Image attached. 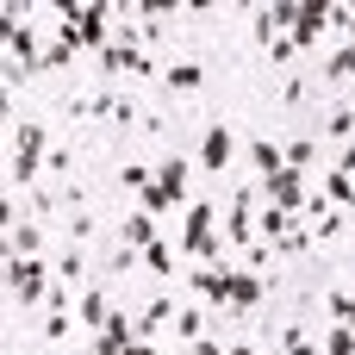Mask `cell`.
<instances>
[{
  "instance_id": "cell-1",
  "label": "cell",
  "mask_w": 355,
  "mask_h": 355,
  "mask_svg": "<svg viewBox=\"0 0 355 355\" xmlns=\"http://www.w3.org/2000/svg\"><path fill=\"white\" fill-rule=\"evenodd\" d=\"M181 256H187V262H218V256H225L218 212H212L206 200H187V218H181Z\"/></svg>"
},
{
  "instance_id": "cell-2",
  "label": "cell",
  "mask_w": 355,
  "mask_h": 355,
  "mask_svg": "<svg viewBox=\"0 0 355 355\" xmlns=\"http://www.w3.org/2000/svg\"><path fill=\"white\" fill-rule=\"evenodd\" d=\"M6 150H12V181H19V187H31V181H37V168H44V156H50V131H44L37 119H25V125H12V131H6Z\"/></svg>"
},
{
  "instance_id": "cell-3",
  "label": "cell",
  "mask_w": 355,
  "mask_h": 355,
  "mask_svg": "<svg viewBox=\"0 0 355 355\" xmlns=\"http://www.w3.org/2000/svg\"><path fill=\"white\" fill-rule=\"evenodd\" d=\"M56 37H62L69 50H94V56H100V50L112 44V6H106V0H87L75 25H56Z\"/></svg>"
},
{
  "instance_id": "cell-4",
  "label": "cell",
  "mask_w": 355,
  "mask_h": 355,
  "mask_svg": "<svg viewBox=\"0 0 355 355\" xmlns=\"http://www.w3.org/2000/svg\"><path fill=\"white\" fill-rule=\"evenodd\" d=\"M0 275H6V293H12L19 306H44V293H50V281H56V268H44V256H12Z\"/></svg>"
},
{
  "instance_id": "cell-5",
  "label": "cell",
  "mask_w": 355,
  "mask_h": 355,
  "mask_svg": "<svg viewBox=\"0 0 355 355\" xmlns=\"http://www.w3.org/2000/svg\"><path fill=\"white\" fill-rule=\"evenodd\" d=\"M256 193H262L268 206H281V212H300V206H306V175H300V168H275V175L256 181Z\"/></svg>"
},
{
  "instance_id": "cell-6",
  "label": "cell",
  "mask_w": 355,
  "mask_h": 355,
  "mask_svg": "<svg viewBox=\"0 0 355 355\" xmlns=\"http://www.w3.org/2000/svg\"><path fill=\"white\" fill-rule=\"evenodd\" d=\"M225 243H256V187H237L231 193V212H225V231H218Z\"/></svg>"
},
{
  "instance_id": "cell-7",
  "label": "cell",
  "mask_w": 355,
  "mask_h": 355,
  "mask_svg": "<svg viewBox=\"0 0 355 355\" xmlns=\"http://www.w3.org/2000/svg\"><path fill=\"white\" fill-rule=\"evenodd\" d=\"M187 287H193V300H200V306H225V287H231V268H225V262H193Z\"/></svg>"
},
{
  "instance_id": "cell-8",
  "label": "cell",
  "mask_w": 355,
  "mask_h": 355,
  "mask_svg": "<svg viewBox=\"0 0 355 355\" xmlns=\"http://www.w3.org/2000/svg\"><path fill=\"white\" fill-rule=\"evenodd\" d=\"M262 293H268V281H262L256 268H231V287H225V312H256V306H262Z\"/></svg>"
},
{
  "instance_id": "cell-9",
  "label": "cell",
  "mask_w": 355,
  "mask_h": 355,
  "mask_svg": "<svg viewBox=\"0 0 355 355\" xmlns=\"http://www.w3.org/2000/svg\"><path fill=\"white\" fill-rule=\"evenodd\" d=\"M231 156H237L231 125H212V131L200 137V168H206V175H225V168H231Z\"/></svg>"
},
{
  "instance_id": "cell-10",
  "label": "cell",
  "mask_w": 355,
  "mask_h": 355,
  "mask_svg": "<svg viewBox=\"0 0 355 355\" xmlns=\"http://www.w3.org/2000/svg\"><path fill=\"white\" fill-rule=\"evenodd\" d=\"M187 181H193V162H187V156H168V162L156 168V193H162L168 206H187Z\"/></svg>"
},
{
  "instance_id": "cell-11",
  "label": "cell",
  "mask_w": 355,
  "mask_h": 355,
  "mask_svg": "<svg viewBox=\"0 0 355 355\" xmlns=\"http://www.w3.org/2000/svg\"><path fill=\"white\" fill-rule=\"evenodd\" d=\"M131 337H137V318L106 312V324H100V337H94V355H125V349H131Z\"/></svg>"
},
{
  "instance_id": "cell-12",
  "label": "cell",
  "mask_w": 355,
  "mask_h": 355,
  "mask_svg": "<svg viewBox=\"0 0 355 355\" xmlns=\"http://www.w3.org/2000/svg\"><path fill=\"white\" fill-rule=\"evenodd\" d=\"M312 243H318V237H312V225H306L300 212H293V218H287V225H281V231L268 237V250H275V256H306Z\"/></svg>"
},
{
  "instance_id": "cell-13",
  "label": "cell",
  "mask_w": 355,
  "mask_h": 355,
  "mask_svg": "<svg viewBox=\"0 0 355 355\" xmlns=\"http://www.w3.org/2000/svg\"><path fill=\"white\" fill-rule=\"evenodd\" d=\"M156 237H162V231H156V218H150L144 206H137V212H131V218L119 225V243H131V250H150Z\"/></svg>"
},
{
  "instance_id": "cell-14",
  "label": "cell",
  "mask_w": 355,
  "mask_h": 355,
  "mask_svg": "<svg viewBox=\"0 0 355 355\" xmlns=\"http://www.w3.org/2000/svg\"><path fill=\"white\" fill-rule=\"evenodd\" d=\"M112 94H119V87H94V94H75V100H69V112H75V119H106V112H112Z\"/></svg>"
},
{
  "instance_id": "cell-15",
  "label": "cell",
  "mask_w": 355,
  "mask_h": 355,
  "mask_svg": "<svg viewBox=\"0 0 355 355\" xmlns=\"http://www.w3.org/2000/svg\"><path fill=\"white\" fill-rule=\"evenodd\" d=\"M250 162H256V181H262V175H275V168H287V156H281V144H275V137H250Z\"/></svg>"
},
{
  "instance_id": "cell-16",
  "label": "cell",
  "mask_w": 355,
  "mask_h": 355,
  "mask_svg": "<svg viewBox=\"0 0 355 355\" xmlns=\"http://www.w3.org/2000/svg\"><path fill=\"white\" fill-rule=\"evenodd\" d=\"M168 318H175V300H168V293H156V300H150V306L137 312V337H156V331H162Z\"/></svg>"
},
{
  "instance_id": "cell-17",
  "label": "cell",
  "mask_w": 355,
  "mask_h": 355,
  "mask_svg": "<svg viewBox=\"0 0 355 355\" xmlns=\"http://www.w3.org/2000/svg\"><path fill=\"white\" fill-rule=\"evenodd\" d=\"M318 81H355V37H343V44L331 50V62H324Z\"/></svg>"
},
{
  "instance_id": "cell-18",
  "label": "cell",
  "mask_w": 355,
  "mask_h": 355,
  "mask_svg": "<svg viewBox=\"0 0 355 355\" xmlns=\"http://www.w3.org/2000/svg\"><path fill=\"white\" fill-rule=\"evenodd\" d=\"M162 81H168V94H200L206 69H200V62H168V75H162Z\"/></svg>"
},
{
  "instance_id": "cell-19",
  "label": "cell",
  "mask_w": 355,
  "mask_h": 355,
  "mask_svg": "<svg viewBox=\"0 0 355 355\" xmlns=\"http://www.w3.org/2000/svg\"><path fill=\"white\" fill-rule=\"evenodd\" d=\"M318 150H324L318 137H287V144H281V156H287V168H300V175H306V168L318 162Z\"/></svg>"
},
{
  "instance_id": "cell-20",
  "label": "cell",
  "mask_w": 355,
  "mask_h": 355,
  "mask_svg": "<svg viewBox=\"0 0 355 355\" xmlns=\"http://www.w3.org/2000/svg\"><path fill=\"white\" fill-rule=\"evenodd\" d=\"M6 237H12V256H37V250H44V225H37V218H19Z\"/></svg>"
},
{
  "instance_id": "cell-21",
  "label": "cell",
  "mask_w": 355,
  "mask_h": 355,
  "mask_svg": "<svg viewBox=\"0 0 355 355\" xmlns=\"http://www.w3.org/2000/svg\"><path fill=\"white\" fill-rule=\"evenodd\" d=\"M56 206H62V193H50V187H37V181L25 187V218H37V225H44V218H50Z\"/></svg>"
},
{
  "instance_id": "cell-22",
  "label": "cell",
  "mask_w": 355,
  "mask_h": 355,
  "mask_svg": "<svg viewBox=\"0 0 355 355\" xmlns=\"http://www.w3.org/2000/svg\"><path fill=\"white\" fill-rule=\"evenodd\" d=\"M355 137V106H331V119H324V144H349Z\"/></svg>"
},
{
  "instance_id": "cell-23",
  "label": "cell",
  "mask_w": 355,
  "mask_h": 355,
  "mask_svg": "<svg viewBox=\"0 0 355 355\" xmlns=\"http://www.w3.org/2000/svg\"><path fill=\"white\" fill-rule=\"evenodd\" d=\"M144 268H150V275H156V281H175V250H168V243H162V237H156V243H150V250H144Z\"/></svg>"
},
{
  "instance_id": "cell-24",
  "label": "cell",
  "mask_w": 355,
  "mask_h": 355,
  "mask_svg": "<svg viewBox=\"0 0 355 355\" xmlns=\"http://www.w3.org/2000/svg\"><path fill=\"white\" fill-rule=\"evenodd\" d=\"M106 312H112V306H106V293H100V287H87V293H81V331H100V324H106Z\"/></svg>"
},
{
  "instance_id": "cell-25",
  "label": "cell",
  "mask_w": 355,
  "mask_h": 355,
  "mask_svg": "<svg viewBox=\"0 0 355 355\" xmlns=\"http://www.w3.org/2000/svg\"><path fill=\"white\" fill-rule=\"evenodd\" d=\"M168 324H175V331H181L187 343H200V337H206V306H181V312L168 318Z\"/></svg>"
},
{
  "instance_id": "cell-26",
  "label": "cell",
  "mask_w": 355,
  "mask_h": 355,
  "mask_svg": "<svg viewBox=\"0 0 355 355\" xmlns=\"http://www.w3.org/2000/svg\"><path fill=\"white\" fill-rule=\"evenodd\" d=\"M318 193H324V200H331V206H355V175H337V168H331V175H324V187H318Z\"/></svg>"
},
{
  "instance_id": "cell-27",
  "label": "cell",
  "mask_w": 355,
  "mask_h": 355,
  "mask_svg": "<svg viewBox=\"0 0 355 355\" xmlns=\"http://www.w3.org/2000/svg\"><path fill=\"white\" fill-rule=\"evenodd\" d=\"M69 56H75V50H69L62 37H50V44L37 50V75H56V69H69Z\"/></svg>"
},
{
  "instance_id": "cell-28",
  "label": "cell",
  "mask_w": 355,
  "mask_h": 355,
  "mask_svg": "<svg viewBox=\"0 0 355 355\" xmlns=\"http://www.w3.org/2000/svg\"><path fill=\"white\" fill-rule=\"evenodd\" d=\"M81 250H87V243H69V250L56 256V281H69V287L81 281V268H87V256H81Z\"/></svg>"
},
{
  "instance_id": "cell-29",
  "label": "cell",
  "mask_w": 355,
  "mask_h": 355,
  "mask_svg": "<svg viewBox=\"0 0 355 355\" xmlns=\"http://www.w3.org/2000/svg\"><path fill=\"white\" fill-rule=\"evenodd\" d=\"M324 312H331V324H349L355 331V293H337V287H331V293H324Z\"/></svg>"
},
{
  "instance_id": "cell-30",
  "label": "cell",
  "mask_w": 355,
  "mask_h": 355,
  "mask_svg": "<svg viewBox=\"0 0 355 355\" xmlns=\"http://www.w3.org/2000/svg\"><path fill=\"white\" fill-rule=\"evenodd\" d=\"M318 355H355V331H349V324H331L324 343H318Z\"/></svg>"
},
{
  "instance_id": "cell-31",
  "label": "cell",
  "mask_w": 355,
  "mask_h": 355,
  "mask_svg": "<svg viewBox=\"0 0 355 355\" xmlns=\"http://www.w3.org/2000/svg\"><path fill=\"white\" fill-rule=\"evenodd\" d=\"M106 119H112V125H125V131H131V125H144V112H137V100H131V94H112V112H106Z\"/></svg>"
},
{
  "instance_id": "cell-32",
  "label": "cell",
  "mask_w": 355,
  "mask_h": 355,
  "mask_svg": "<svg viewBox=\"0 0 355 355\" xmlns=\"http://www.w3.org/2000/svg\"><path fill=\"white\" fill-rule=\"evenodd\" d=\"M300 12H306V0H268V19H275L281 31H293V25H300Z\"/></svg>"
},
{
  "instance_id": "cell-33",
  "label": "cell",
  "mask_w": 355,
  "mask_h": 355,
  "mask_svg": "<svg viewBox=\"0 0 355 355\" xmlns=\"http://www.w3.org/2000/svg\"><path fill=\"white\" fill-rule=\"evenodd\" d=\"M175 6H181V0H137L131 12H137V25H162V19H168Z\"/></svg>"
},
{
  "instance_id": "cell-34",
  "label": "cell",
  "mask_w": 355,
  "mask_h": 355,
  "mask_svg": "<svg viewBox=\"0 0 355 355\" xmlns=\"http://www.w3.org/2000/svg\"><path fill=\"white\" fill-rule=\"evenodd\" d=\"M119 181H125V193H144V187L156 181V168H144V162H125V168H119Z\"/></svg>"
},
{
  "instance_id": "cell-35",
  "label": "cell",
  "mask_w": 355,
  "mask_h": 355,
  "mask_svg": "<svg viewBox=\"0 0 355 355\" xmlns=\"http://www.w3.org/2000/svg\"><path fill=\"white\" fill-rule=\"evenodd\" d=\"M137 262H144V250H131V243H119V250H112V262H106V275H131Z\"/></svg>"
},
{
  "instance_id": "cell-36",
  "label": "cell",
  "mask_w": 355,
  "mask_h": 355,
  "mask_svg": "<svg viewBox=\"0 0 355 355\" xmlns=\"http://www.w3.org/2000/svg\"><path fill=\"white\" fill-rule=\"evenodd\" d=\"M87 237H94V212L75 206V218H69V243H87Z\"/></svg>"
},
{
  "instance_id": "cell-37",
  "label": "cell",
  "mask_w": 355,
  "mask_h": 355,
  "mask_svg": "<svg viewBox=\"0 0 355 355\" xmlns=\"http://www.w3.org/2000/svg\"><path fill=\"white\" fill-rule=\"evenodd\" d=\"M69 331H75L69 312H50V318H44V343H69Z\"/></svg>"
},
{
  "instance_id": "cell-38",
  "label": "cell",
  "mask_w": 355,
  "mask_h": 355,
  "mask_svg": "<svg viewBox=\"0 0 355 355\" xmlns=\"http://www.w3.org/2000/svg\"><path fill=\"white\" fill-rule=\"evenodd\" d=\"M331 150H337V175H355V137L349 144H331Z\"/></svg>"
},
{
  "instance_id": "cell-39",
  "label": "cell",
  "mask_w": 355,
  "mask_h": 355,
  "mask_svg": "<svg viewBox=\"0 0 355 355\" xmlns=\"http://www.w3.org/2000/svg\"><path fill=\"white\" fill-rule=\"evenodd\" d=\"M268 56H275V69H281V62H293L300 50H293V37H275V44H268Z\"/></svg>"
},
{
  "instance_id": "cell-40",
  "label": "cell",
  "mask_w": 355,
  "mask_h": 355,
  "mask_svg": "<svg viewBox=\"0 0 355 355\" xmlns=\"http://www.w3.org/2000/svg\"><path fill=\"white\" fill-rule=\"evenodd\" d=\"M225 355H256V343H250V337H231V343H225Z\"/></svg>"
},
{
  "instance_id": "cell-41",
  "label": "cell",
  "mask_w": 355,
  "mask_h": 355,
  "mask_svg": "<svg viewBox=\"0 0 355 355\" xmlns=\"http://www.w3.org/2000/svg\"><path fill=\"white\" fill-rule=\"evenodd\" d=\"M19 225V212H12V200H0V231H12Z\"/></svg>"
},
{
  "instance_id": "cell-42",
  "label": "cell",
  "mask_w": 355,
  "mask_h": 355,
  "mask_svg": "<svg viewBox=\"0 0 355 355\" xmlns=\"http://www.w3.org/2000/svg\"><path fill=\"white\" fill-rule=\"evenodd\" d=\"M193 355H225V343H212V337H200V343H193Z\"/></svg>"
},
{
  "instance_id": "cell-43",
  "label": "cell",
  "mask_w": 355,
  "mask_h": 355,
  "mask_svg": "<svg viewBox=\"0 0 355 355\" xmlns=\"http://www.w3.org/2000/svg\"><path fill=\"white\" fill-rule=\"evenodd\" d=\"M125 355H156V343H150V337H131V349Z\"/></svg>"
},
{
  "instance_id": "cell-44",
  "label": "cell",
  "mask_w": 355,
  "mask_h": 355,
  "mask_svg": "<svg viewBox=\"0 0 355 355\" xmlns=\"http://www.w3.org/2000/svg\"><path fill=\"white\" fill-rule=\"evenodd\" d=\"M281 355H318V343H306V337H300V343H287Z\"/></svg>"
},
{
  "instance_id": "cell-45",
  "label": "cell",
  "mask_w": 355,
  "mask_h": 355,
  "mask_svg": "<svg viewBox=\"0 0 355 355\" xmlns=\"http://www.w3.org/2000/svg\"><path fill=\"white\" fill-rule=\"evenodd\" d=\"M181 6H187V12H212V0H181Z\"/></svg>"
},
{
  "instance_id": "cell-46",
  "label": "cell",
  "mask_w": 355,
  "mask_h": 355,
  "mask_svg": "<svg viewBox=\"0 0 355 355\" xmlns=\"http://www.w3.org/2000/svg\"><path fill=\"white\" fill-rule=\"evenodd\" d=\"M237 6H243V12H256V0H237Z\"/></svg>"
},
{
  "instance_id": "cell-47",
  "label": "cell",
  "mask_w": 355,
  "mask_h": 355,
  "mask_svg": "<svg viewBox=\"0 0 355 355\" xmlns=\"http://www.w3.org/2000/svg\"><path fill=\"white\" fill-rule=\"evenodd\" d=\"M106 6H137V0H106Z\"/></svg>"
},
{
  "instance_id": "cell-48",
  "label": "cell",
  "mask_w": 355,
  "mask_h": 355,
  "mask_svg": "<svg viewBox=\"0 0 355 355\" xmlns=\"http://www.w3.org/2000/svg\"><path fill=\"white\" fill-rule=\"evenodd\" d=\"M0 150H6V131H0Z\"/></svg>"
}]
</instances>
